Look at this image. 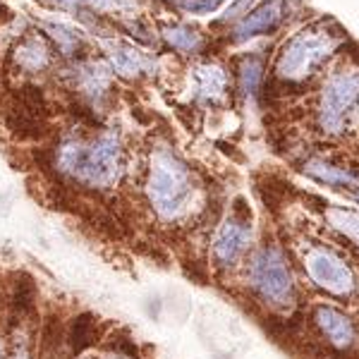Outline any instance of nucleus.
Wrapping results in <instances>:
<instances>
[{"label":"nucleus","instance_id":"obj_1","mask_svg":"<svg viewBox=\"0 0 359 359\" xmlns=\"http://www.w3.org/2000/svg\"><path fill=\"white\" fill-rule=\"evenodd\" d=\"M57 165L89 187H111L120 177V139L103 132L91 144L65 142L57 151Z\"/></svg>","mask_w":359,"mask_h":359},{"label":"nucleus","instance_id":"obj_22","mask_svg":"<svg viewBox=\"0 0 359 359\" xmlns=\"http://www.w3.org/2000/svg\"><path fill=\"white\" fill-rule=\"evenodd\" d=\"M357 199H359V194H357Z\"/></svg>","mask_w":359,"mask_h":359},{"label":"nucleus","instance_id":"obj_21","mask_svg":"<svg viewBox=\"0 0 359 359\" xmlns=\"http://www.w3.org/2000/svg\"><path fill=\"white\" fill-rule=\"evenodd\" d=\"M249 5H252V0H235V3L228 8V13H225V20H230V17H237V15H247Z\"/></svg>","mask_w":359,"mask_h":359},{"label":"nucleus","instance_id":"obj_9","mask_svg":"<svg viewBox=\"0 0 359 359\" xmlns=\"http://www.w3.org/2000/svg\"><path fill=\"white\" fill-rule=\"evenodd\" d=\"M316 323L318 328L323 331L328 340L335 345V347H350L352 340H355V326H352L350 316H345L343 311L333 309V306H316Z\"/></svg>","mask_w":359,"mask_h":359},{"label":"nucleus","instance_id":"obj_17","mask_svg":"<svg viewBox=\"0 0 359 359\" xmlns=\"http://www.w3.org/2000/svg\"><path fill=\"white\" fill-rule=\"evenodd\" d=\"M165 39L170 46H175V48L184 50V53H189V50H196L201 43V36L194 32L192 27H170L165 29Z\"/></svg>","mask_w":359,"mask_h":359},{"label":"nucleus","instance_id":"obj_23","mask_svg":"<svg viewBox=\"0 0 359 359\" xmlns=\"http://www.w3.org/2000/svg\"><path fill=\"white\" fill-rule=\"evenodd\" d=\"M22 359H25V357H22Z\"/></svg>","mask_w":359,"mask_h":359},{"label":"nucleus","instance_id":"obj_16","mask_svg":"<svg viewBox=\"0 0 359 359\" xmlns=\"http://www.w3.org/2000/svg\"><path fill=\"white\" fill-rule=\"evenodd\" d=\"M304 170L309 172L311 177L321 180V182H326V184H357L359 182L355 175L340 170V168L323 163V161H311V163H306Z\"/></svg>","mask_w":359,"mask_h":359},{"label":"nucleus","instance_id":"obj_13","mask_svg":"<svg viewBox=\"0 0 359 359\" xmlns=\"http://www.w3.org/2000/svg\"><path fill=\"white\" fill-rule=\"evenodd\" d=\"M65 340L67 333L62 328V318L57 314L46 316V321L41 323V331H39V352H41V357L55 355Z\"/></svg>","mask_w":359,"mask_h":359},{"label":"nucleus","instance_id":"obj_14","mask_svg":"<svg viewBox=\"0 0 359 359\" xmlns=\"http://www.w3.org/2000/svg\"><path fill=\"white\" fill-rule=\"evenodd\" d=\"M111 62L120 74H125V77L139 74L149 67L147 57L139 53L137 48H132V46H115L113 53H111Z\"/></svg>","mask_w":359,"mask_h":359},{"label":"nucleus","instance_id":"obj_8","mask_svg":"<svg viewBox=\"0 0 359 359\" xmlns=\"http://www.w3.org/2000/svg\"><path fill=\"white\" fill-rule=\"evenodd\" d=\"M278 22H280V0H266L257 10L242 17V22L235 29V39L247 41L259 34H269L278 27Z\"/></svg>","mask_w":359,"mask_h":359},{"label":"nucleus","instance_id":"obj_6","mask_svg":"<svg viewBox=\"0 0 359 359\" xmlns=\"http://www.w3.org/2000/svg\"><path fill=\"white\" fill-rule=\"evenodd\" d=\"M304 266L309 271L311 280L318 283L323 290L333 294H350L352 287H355V276H352L350 266L328 249H311L306 254Z\"/></svg>","mask_w":359,"mask_h":359},{"label":"nucleus","instance_id":"obj_4","mask_svg":"<svg viewBox=\"0 0 359 359\" xmlns=\"http://www.w3.org/2000/svg\"><path fill=\"white\" fill-rule=\"evenodd\" d=\"M249 280L266 302L287 304L292 299V276L287 271L280 249H259L252 259V266H249Z\"/></svg>","mask_w":359,"mask_h":359},{"label":"nucleus","instance_id":"obj_11","mask_svg":"<svg viewBox=\"0 0 359 359\" xmlns=\"http://www.w3.org/2000/svg\"><path fill=\"white\" fill-rule=\"evenodd\" d=\"M96 340H98V318L91 311H82V314L74 316L67 328V343L72 355H79L86 347L96 345Z\"/></svg>","mask_w":359,"mask_h":359},{"label":"nucleus","instance_id":"obj_7","mask_svg":"<svg viewBox=\"0 0 359 359\" xmlns=\"http://www.w3.org/2000/svg\"><path fill=\"white\" fill-rule=\"evenodd\" d=\"M249 235H252L249 218L240 216V213H233L223 223V228L218 230L216 242H213V259H216V264L223 266V269L233 266L242 257V252H245Z\"/></svg>","mask_w":359,"mask_h":359},{"label":"nucleus","instance_id":"obj_5","mask_svg":"<svg viewBox=\"0 0 359 359\" xmlns=\"http://www.w3.org/2000/svg\"><path fill=\"white\" fill-rule=\"evenodd\" d=\"M359 106V77L347 74V77L333 79L326 86L321 98V127L326 132H343L345 120Z\"/></svg>","mask_w":359,"mask_h":359},{"label":"nucleus","instance_id":"obj_12","mask_svg":"<svg viewBox=\"0 0 359 359\" xmlns=\"http://www.w3.org/2000/svg\"><path fill=\"white\" fill-rule=\"evenodd\" d=\"M194 79H196V91H199L201 101H218L225 96V86H228V77L218 65H199L194 69Z\"/></svg>","mask_w":359,"mask_h":359},{"label":"nucleus","instance_id":"obj_10","mask_svg":"<svg viewBox=\"0 0 359 359\" xmlns=\"http://www.w3.org/2000/svg\"><path fill=\"white\" fill-rule=\"evenodd\" d=\"M36 299H39V290L36 283L29 273H17L15 283H13V294H10V309H13L15 316L27 318L36 314Z\"/></svg>","mask_w":359,"mask_h":359},{"label":"nucleus","instance_id":"obj_20","mask_svg":"<svg viewBox=\"0 0 359 359\" xmlns=\"http://www.w3.org/2000/svg\"><path fill=\"white\" fill-rule=\"evenodd\" d=\"M221 3L223 0H184L182 5H184V10H189V13H194V15H208Z\"/></svg>","mask_w":359,"mask_h":359},{"label":"nucleus","instance_id":"obj_2","mask_svg":"<svg viewBox=\"0 0 359 359\" xmlns=\"http://www.w3.org/2000/svg\"><path fill=\"white\" fill-rule=\"evenodd\" d=\"M340 43H343V32L333 25L323 22V25L306 27L283 46L276 72L283 79H292V82L306 79L338 50Z\"/></svg>","mask_w":359,"mask_h":359},{"label":"nucleus","instance_id":"obj_3","mask_svg":"<svg viewBox=\"0 0 359 359\" xmlns=\"http://www.w3.org/2000/svg\"><path fill=\"white\" fill-rule=\"evenodd\" d=\"M149 199L163 218H175L192 199V175L187 165L168 149H156L149 170Z\"/></svg>","mask_w":359,"mask_h":359},{"label":"nucleus","instance_id":"obj_19","mask_svg":"<svg viewBox=\"0 0 359 359\" xmlns=\"http://www.w3.org/2000/svg\"><path fill=\"white\" fill-rule=\"evenodd\" d=\"M331 221L338 225L340 230H345L350 237L359 240V213L352 211H333L331 213Z\"/></svg>","mask_w":359,"mask_h":359},{"label":"nucleus","instance_id":"obj_15","mask_svg":"<svg viewBox=\"0 0 359 359\" xmlns=\"http://www.w3.org/2000/svg\"><path fill=\"white\" fill-rule=\"evenodd\" d=\"M17 60H20L22 67L36 72V69L48 65V48H46V43L39 36H32L20 46V50H17Z\"/></svg>","mask_w":359,"mask_h":359},{"label":"nucleus","instance_id":"obj_18","mask_svg":"<svg viewBox=\"0 0 359 359\" xmlns=\"http://www.w3.org/2000/svg\"><path fill=\"white\" fill-rule=\"evenodd\" d=\"M264 77V65L259 57L249 55L245 57V62H242L240 67V84H242V91L245 94H254V91L259 89V82H262Z\"/></svg>","mask_w":359,"mask_h":359},{"label":"nucleus","instance_id":"obj_24","mask_svg":"<svg viewBox=\"0 0 359 359\" xmlns=\"http://www.w3.org/2000/svg\"><path fill=\"white\" fill-rule=\"evenodd\" d=\"M0 359H3V357H0Z\"/></svg>","mask_w":359,"mask_h":359}]
</instances>
